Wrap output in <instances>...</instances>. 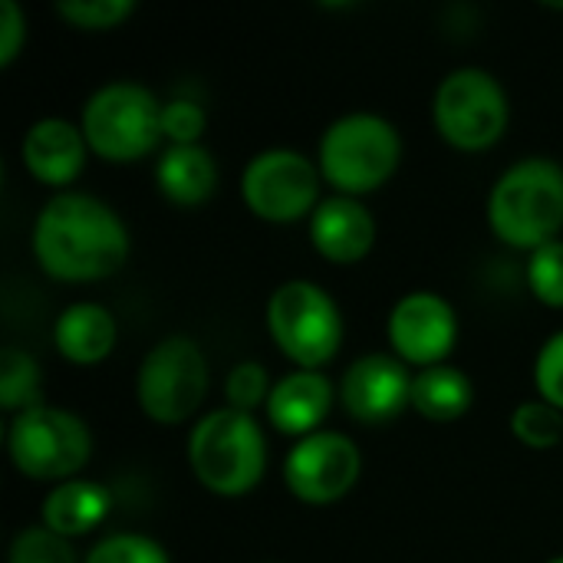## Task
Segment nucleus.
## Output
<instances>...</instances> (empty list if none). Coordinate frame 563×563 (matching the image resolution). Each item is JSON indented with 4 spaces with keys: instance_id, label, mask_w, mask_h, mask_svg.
I'll use <instances>...</instances> for the list:
<instances>
[{
    "instance_id": "c756f323",
    "label": "nucleus",
    "mask_w": 563,
    "mask_h": 563,
    "mask_svg": "<svg viewBox=\"0 0 563 563\" xmlns=\"http://www.w3.org/2000/svg\"><path fill=\"white\" fill-rule=\"evenodd\" d=\"M26 43V16L16 0H0V66H13Z\"/></svg>"
},
{
    "instance_id": "dca6fc26",
    "label": "nucleus",
    "mask_w": 563,
    "mask_h": 563,
    "mask_svg": "<svg viewBox=\"0 0 563 563\" xmlns=\"http://www.w3.org/2000/svg\"><path fill=\"white\" fill-rule=\"evenodd\" d=\"M333 399H336L333 383L320 369H294L274 383L264 412H267V422L280 435H290L300 442L320 432V426L327 422L333 409Z\"/></svg>"
},
{
    "instance_id": "6e6552de",
    "label": "nucleus",
    "mask_w": 563,
    "mask_h": 563,
    "mask_svg": "<svg viewBox=\"0 0 563 563\" xmlns=\"http://www.w3.org/2000/svg\"><path fill=\"white\" fill-rule=\"evenodd\" d=\"M267 333L297 369H323L343 343V313L313 280H284L267 300Z\"/></svg>"
},
{
    "instance_id": "aec40b11",
    "label": "nucleus",
    "mask_w": 563,
    "mask_h": 563,
    "mask_svg": "<svg viewBox=\"0 0 563 563\" xmlns=\"http://www.w3.org/2000/svg\"><path fill=\"white\" fill-rule=\"evenodd\" d=\"M472 402L475 386L452 363L419 369L412 379V409L429 422H455L472 409Z\"/></svg>"
},
{
    "instance_id": "f3484780",
    "label": "nucleus",
    "mask_w": 563,
    "mask_h": 563,
    "mask_svg": "<svg viewBox=\"0 0 563 563\" xmlns=\"http://www.w3.org/2000/svg\"><path fill=\"white\" fill-rule=\"evenodd\" d=\"M119 343V327L109 307L79 300L69 303L53 323V346L73 366H96L102 363Z\"/></svg>"
},
{
    "instance_id": "c85d7f7f",
    "label": "nucleus",
    "mask_w": 563,
    "mask_h": 563,
    "mask_svg": "<svg viewBox=\"0 0 563 563\" xmlns=\"http://www.w3.org/2000/svg\"><path fill=\"white\" fill-rule=\"evenodd\" d=\"M534 386L544 402L563 412V330L541 346L534 360Z\"/></svg>"
},
{
    "instance_id": "f8f14e48",
    "label": "nucleus",
    "mask_w": 563,
    "mask_h": 563,
    "mask_svg": "<svg viewBox=\"0 0 563 563\" xmlns=\"http://www.w3.org/2000/svg\"><path fill=\"white\" fill-rule=\"evenodd\" d=\"M386 336L393 346V356H399L406 366L429 369L449 363L455 340H459V317L455 307L432 294V290H412L396 300L386 320Z\"/></svg>"
},
{
    "instance_id": "412c9836",
    "label": "nucleus",
    "mask_w": 563,
    "mask_h": 563,
    "mask_svg": "<svg viewBox=\"0 0 563 563\" xmlns=\"http://www.w3.org/2000/svg\"><path fill=\"white\" fill-rule=\"evenodd\" d=\"M0 406L13 416L43 406V373L26 350L7 346L0 353Z\"/></svg>"
},
{
    "instance_id": "6ab92c4d",
    "label": "nucleus",
    "mask_w": 563,
    "mask_h": 563,
    "mask_svg": "<svg viewBox=\"0 0 563 563\" xmlns=\"http://www.w3.org/2000/svg\"><path fill=\"white\" fill-rule=\"evenodd\" d=\"M155 185L172 205L198 208L218 188V162L205 145H168L155 162Z\"/></svg>"
},
{
    "instance_id": "0eeeda50",
    "label": "nucleus",
    "mask_w": 563,
    "mask_h": 563,
    "mask_svg": "<svg viewBox=\"0 0 563 563\" xmlns=\"http://www.w3.org/2000/svg\"><path fill=\"white\" fill-rule=\"evenodd\" d=\"M511 106L498 76L482 66H459L442 76L432 99V122L442 142L459 152H485L508 132Z\"/></svg>"
},
{
    "instance_id": "b1692460",
    "label": "nucleus",
    "mask_w": 563,
    "mask_h": 563,
    "mask_svg": "<svg viewBox=\"0 0 563 563\" xmlns=\"http://www.w3.org/2000/svg\"><path fill=\"white\" fill-rule=\"evenodd\" d=\"M271 389H274V383H271L267 369L257 360L234 363L231 373H228V379H224V399H228L224 406L254 416L261 406H267Z\"/></svg>"
},
{
    "instance_id": "a211bd4d",
    "label": "nucleus",
    "mask_w": 563,
    "mask_h": 563,
    "mask_svg": "<svg viewBox=\"0 0 563 563\" xmlns=\"http://www.w3.org/2000/svg\"><path fill=\"white\" fill-rule=\"evenodd\" d=\"M112 511V492L92 478H69L49 488L40 508V525L53 534L76 541L92 534Z\"/></svg>"
},
{
    "instance_id": "4be33fe9",
    "label": "nucleus",
    "mask_w": 563,
    "mask_h": 563,
    "mask_svg": "<svg viewBox=\"0 0 563 563\" xmlns=\"http://www.w3.org/2000/svg\"><path fill=\"white\" fill-rule=\"evenodd\" d=\"M511 432L521 445L548 452L563 442V412L544 399H528L511 412Z\"/></svg>"
},
{
    "instance_id": "393cba45",
    "label": "nucleus",
    "mask_w": 563,
    "mask_h": 563,
    "mask_svg": "<svg viewBox=\"0 0 563 563\" xmlns=\"http://www.w3.org/2000/svg\"><path fill=\"white\" fill-rule=\"evenodd\" d=\"M7 563H79V558L73 551V541L53 534L43 525H30L10 541Z\"/></svg>"
},
{
    "instance_id": "7c9ffc66",
    "label": "nucleus",
    "mask_w": 563,
    "mask_h": 563,
    "mask_svg": "<svg viewBox=\"0 0 563 563\" xmlns=\"http://www.w3.org/2000/svg\"><path fill=\"white\" fill-rule=\"evenodd\" d=\"M548 563H563V558H554V561H548Z\"/></svg>"
},
{
    "instance_id": "f257e3e1",
    "label": "nucleus",
    "mask_w": 563,
    "mask_h": 563,
    "mask_svg": "<svg viewBox=\"0 0 563 563\" xmlns=\"http://www.w3.org/2000/svg\"><path fill=\"white\" fill-rule=\"evenodd\" d=\"M33 257L40 271L63 284H96L129 261V228L96 195L56 191L33 221Z\"/></svg>"
},
{
    "instance_id": "bb28decb",
    "label": "nucleus",
    "mask_w": 563,
    "mask_h": 563,
    "mask_svg": "<svg viewBox=\"0 0 563 563\" xmlns=\"http://www.w3.org/2000/svg\"><path fill=\"white\" fill-rule=\"evenodd\" d=\"M56 13L76 30L99 33V30H115L122 20H129L135 13V3L132 0H59Z\"/></svg>"
},
{
    "instance_id": "a878e982",
    "label": "nucleus",
    "mask_w": 563,
    "mask_h": 563,
    "mask_svg": "<svg viewBox=\"0 0 563 563\" xmlns=\"http://www.w3.org/2000/svg\"><path fill=\"white\" fill-rule=\"evenodd\" d=\"M528 287L544 303L563 310V241H551L528 257Z\"/></svg>"
},
{
    "instance_id": "9b49d317",
    "label": "nucleus",
    "mask_w": 563,
    "mask_h": 563,
    "mask_svg": "<svg viewBox=\"0 0 563 563\" xmlns=\"http://www.w3.org/2000/svg\"><path fill=\"white\" fill-rule=\"evenodd\" d=\"M360 472L363 455L356 442L333 429H320L300 439L284 459V482L290 495L313 508L343 501L360 482Z\"/></svg>"
},
{
    "instance_id": "cd10ccee",
    "label": "nucleus",
    "mask_w": 563,
    "mask_h": 563,
    "mask_svg": "<svg viewBox=\"0 0 563 563\" xmlns=\"http://www.w3.org/2000/svg\"><path fill=\"white\" fill-rule=\"evenodd\" d=\"M208 115L195 99H165L162 102V139L168 145H201Z\"/></svg>"
},
{
    "instance_id": "423d86ee",
    "label": "nucleus",
    "mask_w": 563,
    "mask_h": 563,
    "mask_svg": "<svg viewBox=\"0 0 563 563\" xmlns=\"http://www.w3.org/2000/svg\"><path fill=\"white\" fill-rule=\"evenodd\" d=\"M7 455L23 478L59 485L79 478V472L89 465L92 432L76 412L43 402L10 419Z\"/></svg>"
},
{
    "instance_id": "4468645a",
    "label": "nucleus",
    "mask_w": 563,
    "mask_h": 563,
    "mask_svg": "<svg viewBox=\"0 0 563 563\" xmlns=\"http://www.w3.org/2000/svg\"><path fill=\"white\" fill-rule=\"evenodd\" d=\"M86 135L76 122L49 115L40 119L26 129L23 142H20V158L23 168L46 188H59L66 191L86 168Z\"/></svg>"
},
{
    "instance_id": "ddd939ff",
    "label": "nucleus",
    "mask_w": 563,
    "mask_h": 563,
    "mask_svg": "<svg viewBox=\"0 0 563 563\" xmlns=\"http://www.w3.org/2000/svg\"><path fill=\"white\" fill-rule=\"evenodd\" d=\"M412 373L399 356L369 353L346 366L340 402L360 426H389L412 406Z\"/></svg>"
},
{
    "instance_id": "2eb2a0df",
    "label": "nucleus",
    "mask_w": 563,
    "mask_h": 563,
    "mask_svg": "<svg viewBox=\"0 0 563 563\" xmlns=\"http://www.w3.org/2000/svg\"><path fill=\"white\" fill-rule=\"evenodd\" d=\"M310 244L330 264H360L376 244V218L360 198H323L310 214Z\"/></svg>"
},
{
    "instance_id": "f03ea898",
    "label": "nucleus",
    "mask_w": 563,
    "mask_h": 563,
    "mask_svg": "<svg viewBox=\"0 0 563 563\" xmlns=\"http://www.w3.org/2000/svg\"><path fill=\"white\" fill-rule=\"evenodd\" d=\"M492 234L515 251H538L563 231V165L544 155L508 165L488 191Z\"/></svg>"
},
{
    "instance_id": "9d476101",
    "label": "nucleus",
    "mask_w": 563,
    "mask_h": 563,
    "mask_svg": "<svg viewBox=\"0 0 563 563\" xmlns=\"http://www.w3.org/2000/svg\"><path fill=\"white\" fill-rule=\"evenodd\" d=\"M320 185L323 178L317 162L297 148H264L241 175L247 211L271 224L310 218L320 205Z\"/></svg>"
},
{
    "instance_id": "1a4fd4ad",
    "label": "nucleus",
    "mask_w": 563,
    "mask_h": 563,
    "mask_svg": "<svg viewBox=\"0 0 563 563\" xmlns=\"http://www.w3.org/2000/svg\"><path fill=\"white\" fill-rule=\"evenodd\" d=\"M208 379L205 350L191 336L172 333L142 356L135 373V399L155 426H181L205 402Z\"/></svg>"
},
{
    "instance_id": "39448f33",
    "label": "nucleus",
    "mask_w": 563,
    "mask_h": 563,
    "mask_svg": "<svg viewBox=\"0 0 563 563\" xmlns=\"http://www.w3.org/2000/svg\"><path fill=\"white\" fill-rule=\"evenodd\" d=\"M79 129L96 158L129 165L155 152L162 139V102L142 82H106L86 99Z\"/></svg>"
},
{
    "instance_id": "5701e85b",
    "label": "nucleus",
    "mask_w": 563,
    "mask_h": 563,
    "mask_svg": "<svg viewBox=\"0 0 563 563\" xmlns=\"http://www.w3.org/2000/svg\"><path fill=\"white\" fill-rule=\"evenodd\" d=\"M82 563H172V558L155 538L119 531V534H106L102 541H96Z\"/></svg>"
},
{
    "instance_id": "7ed1b4c3",
    "label": "nucleus",
    "mask_w": 563,
    "mask_h": 563,
    "mask_svg": "<svg viewBox=\"0 0 563 563\" xmlns=\"http://www.w3.org/2000/svg\"><path fill=\"white\" fill-rule=\"evenodd\" d=\"M402 162L399 129L376 112H350L327 125L317 145L323 185L336 195L363 198L379 191Z\"/></svg>"
},
{
    "instance_id": "20e7f679",
    "label": "nucleus",
    "mask_w": 563,
    "mask_h": 563,
    "mask_svg": "<svg viewBox=\"0 0 563 563\" xmlns=\"http://www.w3.org/2000/svg\"><path fill=\"white\" fill-rule=\"evenodd\" d=\"M188 465L211 495L241 498L254 492L267 472L261 422L228 406L201 416L188 435Z\"/></svg>"
}]
</instances>
